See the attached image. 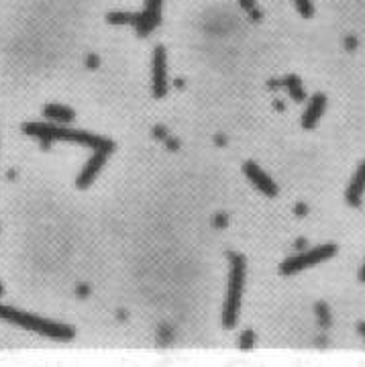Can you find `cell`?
Instances as JSON below:
<instances>
[{"mask_svg":"<svg viewBox=\"0 0 365 367\" xmlns=\"http://www.w3.org/2000/svg\"><path fill=\"white\" fill-rule=\"evenodd\" d=\"M294 4H296L298 12H300L304 19H310V17L315 14V6H313L310 0H294Z\"/></svg>","mask_w":365,"mask_h":367,"instance_id":"obj_15","label":"cell"},{"mask_svg":"<svg viewBox=\"0 0 365 367\" xmlns=\"http://www.w3.org/2000/svg\"><path fill=\"white\" fill-rule=\"evenodd\" d=\"M151 86L155 98H164L168 92V59H166V49L161 46L155 47L153 51V61H151Z\"/></svg>","mask_w":365,"mask_h":367,"instance_id":"obj_5","label":"cell"},{"mask_svg":"<svg viewBox=\"0 0 365 367\" xmlns=\"http://www.w3.org/2000/svg\"><path fill=\"white\" fill-rule=\"evenodd\" d=\"M243 8H253V0H241Z\"/></svg>","mask_w":365,"mask_h":367,"instance_id":"obj_25","label":"cell"},{"mask_svg":"<svg viewBox=\"0 0 365 367\" xmlns=\"http://www.w3.org/2000/svg\"><path fill=\"white\" fill-rule=\"evenodd\" d=\"M315 313H317V317H319L320 326H322V328H328V326H331V310H328V306H326L324 302H317Z\"/></svg>","mask_w":365,"mask_h":367,"instance_id":"obj_14","label":"cell"},{"mask_svg":"<svg viewBox=\"0 0 365 367\" xmlns=\"http://www.w3.org/2000/svg\"><path fill=\"white\" fill-rule=\"evenodd\" d=\"M357 277H359V281H362V284H365V261H364V266H362V270H359V275H357Z\"/></svg>","mask_w":365,"mask_h":367,"instance_id":"obj_24","label":"cell"},{"mask_svg":"<svg viewBox=\"0 0 365 367\" xmlns=\"http://www.w3.org/2000/svg\"><path fill=\"white\" fill-rule=\"evenodd\" d=\"M23 131L31 137L51 139V141H74L78 145H86L92 149H104V151H112L115 143L98 135H90L86 131H74V129H66V127H57V125H43V123H27L23 127Z\"/></svg>","mask_w":365,"mask_h":367,"instance_id":"obj_2","label":"cell"},{"mask_svg":"<svg viewBox=\"0 0 365 367\" xmlns=\"http://www.w3.org/2000/svg\"><path fill=\"white\" fill-rule=\"evenodd\" d=\"M166 143L170 145V149H178V141H174V139L166 137Z\"/></svg>","mask_w":365,"mask_h":367,"instance_id":"obj_23","label":"cell"},{"mask_svg":"<svg viewBox=\"0 0 365 367\" xmlns=\"http://www.w3.org/2000/svg\"><path fill=\"white\" fill-rule=\"evenodd\" d=\"M43 115L51 121H57V123H72L76 119L74 110L63 106V104H47L43 108Z\"/></svg>","mask_w":365,"mask_h":367,"instance_id":"obj_11","label":"cell"},{"mask_svg":"<svg viewBox=\"0 0 365 367\" xmlns=\"http://www.w3.org/2000/svg\"><path fill=\"white\" fill-rule=\"evenodd\" d=\"M98 63H100V59H98V55H96V53H90V55L86 57V66H88L90 70H96V68H98Z\"/></svg>","mask_w":365,"mask_h":367,"instance_id":"obj_17","label":"cell"},{"mask_svg":"<svg viewBox=\"0 0 365 367\" xmlns=\"http://www.w3.org/2000/svg\"><path fill=\"white\" fill-rule=\"evenodd\" d=\"M345 46H347V49H355V46H357V41H355L353 37H349V39H345Z\"/></svg>","mask_w":365,"mask_h":367,"instance_id":"obj_21","label":"cell"},{"mask_svg":"<svg viewBox=\"0 0 365 367\" xmlns=\"http://www.w3.org/2000/svg\"><path fill=\"white\" fill-rule=\"evenodd\" d=\"M253 339H255L253 330H249V328H247V330H243L239 347H241V349H251V347H253Z\"/></svg>","mask_w":365,"mask_h":367,"instance_id":"obj_16","label":"cell"},{"mask_svg":"<svg viewBox=\"0 0 365 367\" xmlns=\"http://www.w3.org/2000/svg\"><path fill=\"white\" fill-rule=\"evenodd\" d=\"M106 155H108V151H104V149H94L92 157L86 161L84 170L80 172V176H78V180H76V186H78L80 190H86V188L94 182V178L98 176V172L102 170V166H104V161H106Z\"/></svg>","mask_w":365,"mask_h":367,"instance_id":"obj_7","label":"cell"},{"mask_svg":"<svg viewBox=\"0 0 365 367\" xmlns=\"http://www.w3.org/2000/svg\"><path fill=\"white\" fill-rule=\"evenodd\" d=\"M364 194H365V161H362V166L357 168L353 180H351L349 188H347L345 200H347V204H351L353 208H357V206H362V202H364Z\"/></svg>","mask_w":365,"mask_h":367,"instance_id":"obj_9","label":"cell"},{"mask_svg":"<svg viewBox=\"0 0 365 367\" xmlns=\"http://www.w3.org/2000/svg\"><path fill=\"white\" fill-rule=\"evenodd\" d=\"M213 223H215V227H219V229H225V227H227V217H225V215H217Z\"/></svg>","mask_w":365,"mask_h":367,"instance_id":"obj_18","label":"cell"},{"mask_svg":"<svg viewBox=\"0 0 365 367\" xmlns=\"http://www.w3.org/2000/svg\"><path fill=\"white\" fill-rule=\"evenodd\" d=\"M0 319H2V321H8L10 324H17V326H21V328L39 333V335H43V337H49V339H55V341H70V339L76 337V330H74L70 324L46 321V319H41V317L23 313V310L10 308V306H0Z\"/></svg>","mask_w":365,"mask_h":367,"instance_id":"obj_1","label":"cell"},{"mask_svg":"<svg viewBox=\"0 0 365 367\" xmlns=\"http://www.w3.org/2000/svg\"><path fill=\"white\" fill-rule=\"evenodd\" d=\"M243 172H245V176H247L251 182L257 186V190H262L266 196H272V198H274L275 194H277V186L274 184V180H272L262 168H257L253 161H247V163L243 166Z\"/></svg>","mask_w":365,"mask_h":367,"instance_id":"obj_8","label":"cell"},{"mask_svg":"<svg viewBox=\"0 0 365 367\" xmlns=\"http://www.w3.org/2000/svg\"><path fill=\"white\" fill-rule=\"evenodd\" d=\"M76 294H78V298H86V296L90 294V288H88L86 284H80V286L76 288Z\"/></svg>","mask_w":365,"mask_h":367,"instance_id":"obj_19","label":"cell"},{"mask_svg":"<svg viewBox=\"0 0 365 367\" xmlns=\"http://www.w3.org/2000/svg\"><path fill=\"white\" fill-rule=\"evenodd\" d=\"M357 330H359V335H364L365 337V322H359V324H357Z\"/></svg>","mask_w":365,"mask_h":367,"instance_id":"obj_26","label":"cell"},{"mask_svg":"<svg viewBox=\"0 0 365 367\" xmlns=\"http://www.w3.org/2000/svg\"><path fill=\"white\" fill-rule=\"evenodd\" d=\"M324 106H326V96L324 94H315L313 100L308 102V108H306L304 117H302V127L304 129L310 131V129L317 127V123H319L322 112H324Z\"/></svg>","mask_w":365,"mask_h":367,"instance_id":"obj_10","label":"cell"},{"mask_svg":"<svg viewBox=\"0 0 365 367\" xmlns=\"http://www.w3.org/2000/svg\"><path fill=\"white\" fill-rule=\"evenodd\" d=\"M161 21V0H147L145 2V10L141 12L137 21V33L141 37L149 35V31H153Z\"/></svg>","mask_w":365,"mask_h":367,"instance_id":"obj_6","label":"cell"},{"mask_svg":"<svg viewBox=\"0 0 365 367\" xmlns=\"http://www.w3.org/2000/svg\"><path fill=\"white\" fill-rule=\"evenodd\" d=\"M2 292H4V286L0 284V296H2Z\"/></svg>","mask_w":365,"mask_h":367,"instance_id":"obj_27","label":"cell"},{"mask_svg":"<svg viewBox=\"0 0 365 367\" xmlns=\"http://www.w3.org/2000/svg\"><path fill=\"white\" fill-rule=\"evenodd\" d=\"M304 245H306V239H298V241L294 243L296 249H304Z\"/></svg>","mask_w":365,"mask_h":367,"instance_id":"obj_22","label":"cell"},{"mask_svg":"<svg viewBox=\"0 0 365 367\" xmlns=\"http://www.w3.org/2000/svg\"><path fill=\"white\" fill-rule=\"evenodd\" d=\"M308 212V208H306V204H296V215H300V217H304Z\"/></svg>","mask_w":365,"mask_h":367,"instance_id":"obj_20","label":"cell"},{"mask_svg":"<svg viewBox=\"0 0 365 367\" xmlns=\"http://www.w3.org/2000/svg\"><path fill=\"white\" fill-rule=\"evenodd\" d=\"M337 253V245L335 243H326V245H319L310 251H304V253H298L294 257H288L282 266H279V272L282 275H294L306 268H313L320 261H326L331 259L333 255Z\"/></svg>","mask_w":365,"mask_h":367,"instance_id":"obj_4","label":"cell"},{"mask_svg":"<svg viewBox=\"0 0 365 367\" xmlns=\"http://www.w3.org/2000/svg\"><path fill=\"white\" fill-rule=\"evenodd\" d=\"M228 264H230V275H228L227 300H225V310H223V326L233 328L239 319L241 310V296H243V286H245V259L239 253H228Z\"/></svg>","mask_w":365,"mask_h":367,"instance_id":"obj_3","label":"cell"},{"mask_svg":"<svg viewBox=\"0 0 365 367\" xmlns=\"http://www.w3.org/2000/svg\"><path fill=\"white\" fill-rule=\"evenodd\" d=\"M282 84L288 88L290 96H292L296 102H302V100L306 98V94L302 90V84H300V78H298V76H288L286 80H282Z\"/></svg>","mask_w":365,"mask_h":367,"instance_id":"obj_12","label":"cell"},{"mask_svg":"<svg viewBox=\"0 0 365 367\" xmlns=\"http://www.w3.org/2000/svg\"><path fill=\"white\" fill-rule=\"evenodd\" d=\"M139 17L141 14H133V12H110L108 17H106V21L110 23V25H137Z\"/></svg>","mask_w":365,"mask_h":367,"instance_id":"obj_13","label":"cell"}]
</instances>
